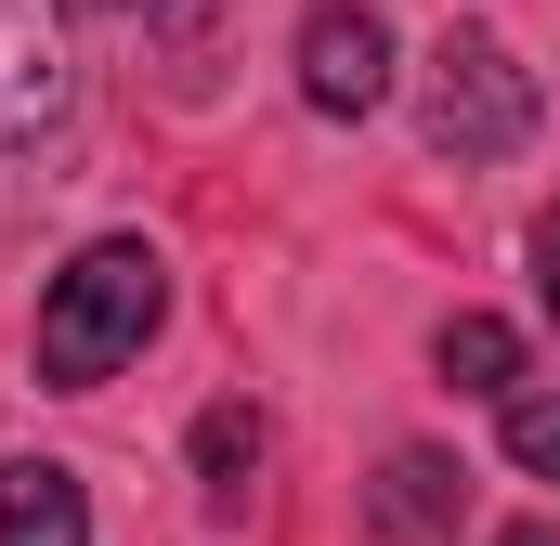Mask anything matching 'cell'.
I'll return each mask as SVG.
<instances>
[{
    "label": "cell",
    "instance_id": "obj_11",
    "mask_svg": "<svg viewBox=\"0 0 560 546\" xmlns=\"http://www.w3.org/2000/svg\"><path fill=\"white\" fill-rule=\"evenodd\" d=\"M495 546H548V521H522V534H495Z\"/></svg>",
    "mask_w": 560,
    "mask_h": 546
},
{
    "label": "cell",
    "instance_id": "obj_1",
    "mask_svg": "<svg viewBox=\"0 0 560 546\" xmlns=\"http://www.w3.org/2000/svg\"><path fill=\"white\" fill-rule=\"evenodd\" d=\"M156 312H170V273H156L143 235L79 248V261L52 273V299H39V391H105L143 339H156Z\"/></svg>",
    "mask_w": 560,
    "mask_h": 546
},
{
    "label": "cell",
    "instance_id": "obj_3",
    "mask_svg": "<svg viewBox=\"0 0 560 546\" xmlns=\"http://www.w3.org/2000/svg\"><path fill=\"white\" fill-rule=\"evenodd\" d=\"M392 92V13L378 0H313L300 13V105L313 118H365Z\"/></svg>",
    "mask_w": 560,
    "mask_h": 546
},
{
    "label": "cell",
    "instance_id": "obj_4",
    "mask_svg": "<svg viewBox=\"0 0 560 546\" xmlns=\"http://www.w3.org/2000/svg\"><path fill=\"white\" fill-rule=\"evenodd\" d=\"M66 105H79V79H66L52 13L39 0H0V156H39V143L66 131Z\"/></svg>",
    "mask_w": 560,
    "mask_h": 546
},
{
    "label": "cell",
    "instance_id": "obj_2",
    "mask_svg": "<svg viewBox=\"0 0 560 546\" xmlns=\"http://www.w3.org/2000/svg\"><path fill=\"white\" fill-rule=\"evenodd\" d=\"M418 118H430V156H456V169H495V156H522V143H535L548 92H535V66H522L495 26H443Z\"/></svg>",
    "mask_w": 560,
    "mask_h": 546
},
{
    "label": "cell",
    "instance_id": "obj_10",
    "mask_svg": "<svg viewBox=\"0 0 560 546\" xmlns=\"http://www.w3.org/2000/svg\"><path fill=\"white\" fill-rule=\"evenodd\" d=\"M535 299H548V312H560V209H548V222H535Z\"/></svg>",
    "mask_w": 560,
    "mask_h": 546
},
{
    "label": "cell",
    "instance_id": "obj_5",
    "mask_svg": "<svg viewBox=\"0 0 560 546\" xmlns=\"http://www.w3.org/2000/svg\"><path fill=\"white\" fill-rule=\"evenodd\" d=\"M365 521H378L392 546H456V521H469V468L430 455V442H405V455L365 482Z\"/></svg>",
    "mask_w": 560,
    "mask_h": 546
},
{
    "label": "cell",
    "instance_id": "obj_7",
    "mask_svg": "<svg viewBox=\"0 0 560 546\" xmlns=\"http://www.w3.org/2000/svg\"><path fill=\"white\" fill-rule=\"evenodd\" d=\"M430 365H443V391H482V404H509V391H522V339H509L495 312H456V325L430 339Z\"/></svg>",
    "mask_w": 560,
    "mask_h": 546
},
{
    "label": "cell",
    "instance_id": "obj_8",
    "mask_svg": "<svg viewBox=\"0 0 560 546\" xmlns=\"http://www.w3.org/2000/svg\"><path fill=\"white\" fill-rule=\"evenodd\" d=\"M196 482H209L222 521L248 508V482H261V416H248V404H209V416H196Z\"/></svg>",
    "mask_w": 560,
    "mask_h": 546
},
{
    "label": "cell",
    "instance_id": "obj_6",
    "mask_svg": "<svg viewBox=\"0 0 560 546\" xmlns=\"http://www.w3.org/2000/svg\"><path fill=\"white\" fill-rule=\"evenodd\" d=\"M0 546H92V495L66 455H0Z\"/></svg>",
    "mask_w": 560,
    "mask_h": 546
},
{
    "label": "cell",
    "instance_id": "obj_9",
    "mask_svg": "<svg viewBox=\"0 0 560 546\" xmlns=\"http://www.w3.org/2000/svg\"><path fill=\"white\" fill-rule=\"evenodd\" d=\"M509 468L560 482V391H522V404H509Z\"/></svg>",
    "mask_w": 560,
    "mask_h": 546
}]
</instances>
